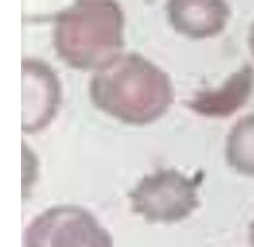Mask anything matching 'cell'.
<instances>
[{"label": "cell", "instance_id": "6da1fadb", "mask_svg": "<svg viewBox=\"0 0 254 247\" xmlns=\"http://www.w3.org/2000/svg\"><path fill=\"white\" fill-rule=\"evenodd\" d=\"M96 108L129 126L161 118L174 102V86L165 71L139 54L119 55L97 70L89 82Z\"/></svg>", "mask_w": 254, "mask_h": 247}, {"label": "cell", "instance_id": "30bf717a", "mask_svg": "<svg viewBox=\"0 0 254 247\" xmlns=\"http://www.w3.org/2000/svg\"><path fill=\"white\" fill-rule=\"evenodd\" d=\"M250 241H251V245L254 247V221L251 224V228H250Z\"/></svg>", "mask_w": 254, "mask_h": 247}, {"label": "cell", "instance_id": "52a82bcc", "mask_svg": "<svg viewBox=\"0 0 254 247\" xmlns=\"http://www.w3.org/2000/svg\"><path fill=\"white\" fill-rule=\"evenodd\" d=\"M254 89V69L246 64L216 89L198 92L186 101V106L206 118H228L240 111Z\"/></svg>", "mask_w": 254, "mask_h": 247}, {"label": "cell", "instance_id": "277c9868", "mask_svg": "<svg viewBox=\"0 0 254 247\" xmlns=\"http://www.w3.org/2000/svg\"><path fill=\"white\" fill-rule=\"evenodd\" d=\"M25 247H113L111 234L86 209L59 205L37 216L25 231Z\"/></svg>", "mask_w": 254, "mask_h": 247}, {"label": "cell", "instance_id": "ba28073f", "mask_svg": "<svg viewBox=\"0 0 254 247\" xmlns=\"http://www.w3.org/2000/svg\"><path fill=\"white\" fill-rule=\"evenodd\" d=\"M226 161L238 174L254 178V113L238 119L226 141Z\"/></svg>", "mask_w": 254, "mask_h": 247}, {"label": "cell", "instance_id": "5b68a950", "mask_svg": "<svg viewBox=\"0 0 254 247\" xmlns=\"http://www.w3.org/2000/svg\"><path fill=\"white\" fill-rule=\"evenodd\" d=\"M61 103V84L44 61L22 60V131L36 133L51 123Z\"/></svg>", "mask_w": 254, "mask_h": 247}, {"label": "cell", "instance_id": "7a4b0ae2", "mask_svg": "<svg viewBox=\"0 0 254 247\" xmlns=\"http://www.w3.org/2000/svg\"><path fill=\"white\" fill-rule=\"evenodd\" d=\"M124 22L117 0H74L55 15V51L71 69L97 71L121 55Z\"/></svg>", "mask_w": 254, "mask_h": 247}, {"label": "cell", "instance_id": "9c48e42d", "mask_svg": "<svg viewBox=\"0 0 254 247\" xmlns=\"http://www.w3.org/2000/svg\"><path fill=\"white\" fill-rule=\"evenodd\" d=\"M248 44H250V49L251 52H252L253 57H254V22L251 27V31H250V39H248Z\"/></svg>", "mask_w": 254, "mask_h": 247}, {"label": "cell", "instance_id": "8992f818", "mask_svg": "<svg viewBox=\"0 0 254 247\" xmlns=\"http://www.w3.org/2000/svg\"><path fill=\"white\" fill-rule=\"evenodd\" d=\"M166 12L176 32L195 40L217 36L231 17L226 0H168Z\"/></svg>", "mask_w": 254, "mask_h": 247}, {"label": "cell", "instance_id": "3957f363", "mask_svg": "<svg viewBox=\"0 0 254 247\" xmlns=\"http://www.w3.org/2000/svg\"><path fill=\"white\" fill-rule=\"evenodd\" d=\"M201 175L190 178L176 169H160L144 176L128 194L131 210L149 223L185 220L200 205Z\"/></svg>", "mask_w": 254, "mask_h": 247}]
</instances>
